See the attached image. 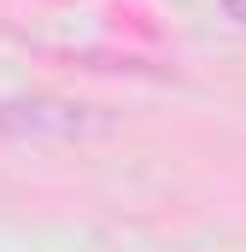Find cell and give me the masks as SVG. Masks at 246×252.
<instances>
[{
	"mask_svg": "<svg viewBox=\"0 0 246 252\" xmlns=\"http://www.w3.org/2000/svg\"><path fill=\"white\" fill-rule=\"evenodd\" d=\"M223 12H229V18H241V24H246V0H223Z\"/></svg>",
	"mask_w": 246,
	"mask_h": 252,
	"instance_id": "cell-1",
	"label": "cell"
}]
</instances>
